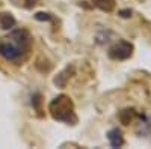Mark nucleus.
<instances>
[{
  "mask_svg": "<svg viewBox=\"0 0 151 149\" xmlns=\"http://www.w3.org/2000/svg\"><path fill=\"white\" fill-rule=\"evenodd\" d=\"M48 110H50V113H52L53 119H56V120L73 123V125L77 122V116H76L74 107H73V101L65 95L56 96L53 101L50 103Z\"/></svg>",
  "mask_w": 151,
  "mask_h": 149,
  "instance_id": "nucleus-2",
  "label": "nucleus"
},
{
  "mask_svg": "<svg viewBox=\"0 0 151 149\" xmlns=\"http://www.w3.org/2000/svg\"><path fill=\"white\" fill-rule=\"evenodd\" d=\"M107 139H109V142H110V145H112L113 148H121V146L124 145L122 133H121V130H118V128L110 130V131L107 133Z\"/></svg>",
  "mask_w": 151,
  "mask_h": 149,
  "instance_id": "nucleus-4",
  "label": "nucleus"
},
{
  "mask_svg": "<svg viewBox=\"0 0 151 149\" xmlns=\"http://www.w3.org/2000/svg\"><path fill=\"white\" fill-rule=\"evenodd\" d=\"M118 118H119V120L124 123V125H129V123L133 122V119L136 118V111L133 108H125L118 115Z\"/></svg>",
  "mask_w": 151,
  "mask_h": 149,
  "instance_id": "nucleus-7",
  "label": "nucleus"
},
{
  "mask_svg": "<svg viewBox=\"0 0 151 149\" xmlns=\"http://www.w3.org/2000/svg\"><path fill=\"white\" fill-rule=\"evenodd\" d=\"M92 5L98 9H101L104 12H110L113 8H115V2L113 0H91Z\"/></svg>",
  "mask_w": 151,
  "mask_h": 149,
  "instance_id": "nucleus-6",
  "label": "nucleus"
},
{
  "mask_svg": "<svg viewBox=\"0 0 151 149\" xmlns=\"http://www.w3.org/2000/svg\"><path fill=\"white\" fill-rule=\"evenodd\" d=\"M133 53V45L127 41H119L109 50V57L113 60H125Z\"/></svg>",
  "mask_w": 151,
  "mask_h": 149,
  "instance_id": "nucleus-3",
  "label": "nucleus"
},
{
  "mask_svg": "<svg viewBox=\"0 0 151 149\" xmlns=\"http://www.w3.org/2000/svg\"><path fill=\"white\" fill-rule=\"evenodd\" d=\"M15 26V18L12 17L11 14L8 12H3V14H0V29L3 30H9Z\"/></svg>",
  "mask_w": 151,
  "mask_h": 149,
  "instance_id": "nucleus-5",
  "label": "nucleus"
},
{
  "mask_svg": "<svg viewBox=\"0 0 151 149\" xmlns=\"http://www.w3.org/2000/svg\"><path fill=\"white\" fill-rule=\"evenodd\" d=\"M32 48V38L27 30L17 29L11 32L6 38H0V56L8 62H20L26 60Z\"/></svg>",
  "mask_w": 151,
  "mask_h": 149,
  "instance_id": "nucleus-1",
  "label": "nucleus"
},
{
  "mask_svg": "<svg viewBox=\"0 0 151 149\" xmlns=\"http://www.w3.org/2000/svg\"><path fill=\"white\" fill-rule=\"evenodd\" d=\"M36 20H41V21H48L50 20V14H44V12H40V14L35 15Z\"/></svg>",
  "mask_w": 151,
  "mask_h": 149,
  "instance_id": "nucleus-8",
  "label": "nucleus"
},
{
  "mask_svg": "<svg viewBox=\"0 0 151 149\" xmlns=\"http://www.w3.org/2000/svg\"><path fill=\"white\" fill-rule=\"evenodd\" d=\"M119 14H121V17H124V18H129V17L132 15V11H129V9H127V11H121Z\"/></svg>",
  "mask_w": 151,
  "mask_h": 149,
  "instance_id": "nucleus-9",
  "label": "nucleus"
}]
</instances>
